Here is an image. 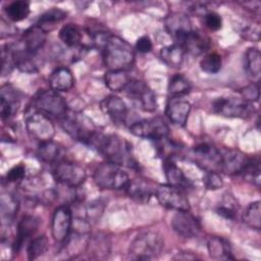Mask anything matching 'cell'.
Segmentation results:
<instances>
[{
    "label": "cell",
    "instance_id": "obj_1",
    "mask_svg": "<svg viewBox=\"0 0 261 261\" xmlns=\"http://www.w3.org/2000/svg\"><path fill=\"white\" fill-rule=\"evenodd\" d=\"M91 145H93L101 154H103L109 162L126 165L133 167L136 165L132 156L130 145L117 135H104L96 133L92 138Z\"/></svg>",
    "mask_w": 261,
    "mask_h": 261
},
{
    "label": "cell",
    "instance_id": "obj_2",
    "mask_svg": "<svg viewBox=\"0 0 261 261\" xmlns=\"http://www.w3.org/2000/svg\"><path fill=\"white\" fill-rule=\"evenodd\" d=\"M135 60L132 46L123 39L110 36L103 48V61L109 70H126Z\"/></svg>",
    "mask_w": 261,
    "mask_h": 261
},
{
    "label": "cell",
    "instance_id": "obj_3",
    "mask_svg": "<svg viewBox=\"0 0 261 261\" xmlns=\"http://www.w3.org/2000/svg\"><path fill=\"white\" fill-rule=\"evenodd\" d=\"M164 241L156 231L148 230L139 233L130 243L128 254L134 260L156 259L162 252Z\"/></svg>",
    "mask_w": 261,
    "mask_h": 261
},
{
    "label": "cell",
    "instance_id": "obj_4",
    "mask_svg": "<svg viewBox=\"0 0 261 261\" xmlns=\"http://www.w3.org/2000/svg\"><path fill=\"white\" fill-rule=\"evenodd\" d=\"M94 181L101 189L121 190L127 187L130 179L120 165L107 162L100 164L96 168L94 172Z\"/></svg>",
    "mask_w": 261,
    "mask_h": 261
},
{
    "label": "cell",
    "instance_id": "obj_5",
    "mask_svg": "<svg viewBox=\"0 0 261 261\" xmlns=\"http://www.w3.org/2000/svg\"><path fill=\"white\" fill-rule=\"evenodd\" d=\"M61 125L71 138L83 143L90 144L92 138L97 133L92 120L81 113L66 114L61 119Z\"/></svg>",
    "mask_w": 261,
    "mask_h": 261
},
{
    "label": "cell",
    "instance_id": "obj_6",
    "mask_svg": "<svg viewBox=\"0 0 261 261\" xmlns=\"http://www.w3.org/2000/svg\"><path fill=\"white\" fill-rule=\"evenodd\" d=\"M36 108L48 116L62 119L67 114L65 100L54 90H43L35 97Z\"/></svg>",
    "mask_w": 261,
    "mask_h": 261
},
{
    "label": "cell",
    "instance_id": "obj_7",
    "mask_svg": "<svg viewBox=\"0 0 261 261\" xmlns=\"http://www.w3.org/2000/svg\"><path fill=\"white\" fill-rule=\"evenodd\" d=\"M129 132L137 137L150 139L157 142L167 138L169 128L162 118L153 117L141 119L132 123L129 126Z\"/></svg>",
    "mask_w": 261,
    "mask_h": 261
},
{
    "label": "cell",
    "instance_id": "obj_8",
    "mask_svg": "<svg viewBox=\"0 0 261 261\" xmlns=\"http://www.w3.org/2000/svg\"><path fill=\"white\" fill-rule=\"evenodd\" d=\"M213 110L225 117L247 118L253 114L254 107L244 99L221 97L213 102Z\"/></svg>",
    "mask_w": 261,
    "mask_h": 261
},
{
    "label": "cell",
    "instance_id": "obj_9",
    "mask_svg": "<svg viewBox=\"0 0 261 261\" xmlns=\"http://www.w3.org/2000/svg\"><path fill=\"white\" fill-rule=\"evenodd\" d=\"M29 135L40 143L51 141L55 135V126L50 117L43 112L31 113L25 119Z\"/></svg>",
    "mask_w": 261,
    "mask_h": 261
},
{
    "label": "cell",
    "instance_id": "obj_10",
    "mask_svg": "<svg viewBox=\"0 0 261 261\" xmlns=\"http://www.w3.org/2000/svg\"><path fill=\"white\" fill-rule=\"evenodd\" d=\"M54 178L68 188H77L86 179L85 169L77 163L66 160L58 161L53 169Z\"/></svg>",
    "mask_w": 261,
    "mask_h": 261
},
{
    "label": "cell",
    "instance_id": "obj_11",
    "mask_svg": "<svg viewBox=\"0 0 261 261\" xmlns=\"http://www.w3.org/2000/svg\"><path fill=\"white\" fill-rule=\"evenodd\" d=\"M155 197L158 202L169 209L176 211H189V200L181 190L171 185H160L155 191Z\"/></svg>",
    "mask_w": 261,
    "mask_h": 261
},
{
    "label": "cell",
    "instance_id": "obj_12",
    "mask_svg": "<svg viewBox=\"0 0 261 261\" xmlns=\"http://www.w3.org/2000/svg\"><path fill=\"white\" fill-rule=\"evenodd\" d=\"M123 91L130 99L139 103L143 110L154 111L157 108L155 94L144 82L132 80Z\"/></svg>",
    "mask_w": 261,
    "mask_h": 261
},
{
    "label": "cell",
    "instance_id": "obj_13",
    "mask_svg": "<svg viewBox=\"0 0 261 261\" xmlns=\"http://www.w3.org/2000/svg\"><path fill=\"white\" fill-rule=\"evenodd\" d=\"M72 223V213L69 207L62 205L56 208L51 222L53 239L58 243H64L70 234Z\"/></svg>",
    "mask_w": 261,
    "mask_h": 261
},
{
    "label": "cell",
    "instance_id": "obj_14",
    "mask_svg": "<svg viewBox=\"0 0 261 261\" xmlns=\"http://www.w3.org/2000/svg\"><path fill=\"white\" fill-rule=\"evenodd\" d=\"M193 154H194L196 163L206 171L219 170L221 153L212 144L201 143L197 145L193 149Z\"/></svg>",
    "mask_w": 261,
    "mask_h": 261
},
{
    "label": "cell",
    "instance_id": "obj_15",
    "mask_svg": "<svg viewBox=\"0 0 261 261\" xmlns=\"http://www.w3.org/2000/svg\"><path fill=\"white\" fill-rule=\"evenodd\" d=\"M171 226L178 236L187 239L198 236L201 230L199 220L188 211H177L171 219Z\"/></svg>",
    "mask_w": 261,
    "mask_h": 261
},
{
    "label": "cell",
    "instance_id": "obj_16",
    "mask_svg": "<svg viewBox=\"0 0 261 261\" xmlns=\"http://www.w3.org/2000/svg\"><path fill=\"white\" fill-rule=\"evenodd\" d=\"M174 40L176 41V44L184 49L185 52H188L192 55H200L209 48L208 38L202 33L193 30L181 34Z\"/></svg>",
    "mask_w": 261,
    "mask_h": 261
},
{
    "label": "cell",
    "instance_id": "obj_17",
    "mask_svg": "<svg viewBox=\"0 0 261 261\" xmlns=\"http://www.w3.org/2000/svg\"><path fill=\"white\" fill-rule=\"evenodd\" d=\"M191 103L180 97H171L166 105V116L176 125H185L191 112Z\"/></svg>",
    "mask_w": 261,
    "mask_h": 261
},
{
    "label": "cell",
    "instance_id": "obj_18",
    "mask_svg": "<svg viewBox=\"0 0 261 261\" xmlns=\"http://www.w3.org/2000/svg\"><path fill=\"white\" fill-rule=\"evenodd\" d=\"M39 225L40 219L34 215H25L19 220L16 229V237L12 246L14 253H17L23 243L38 230Z\"/></svg>",
    "mask_w": 261,
    "mask_h": 261
},
{
    "label": "cell",
    "instance_id": "obj_19",
    "mask_svg": "<svg viewBox=\"0 0 261 261\" xmlns=\"http://www.w3.org/2000/svg\"><path fill=\"white\" fill-rule=\"evenodd\" d=\"M102 110L115 122H125L128 115V108L125 102L115 96L110 95L101 102Z\"/></svg>",
    "mask_w": 261,
    "mask_h": 261
},
{
    "label": "cell",
    "instance_id": "obj_20",
    "mask_svg": "<svg viewBox=\"0 0 261 261\" xmlns=\"http://www.w3.org/2000/svg\"><path fill=\"white\" fill-rule=\"evenodd\" d=\"M110 240L103 233H94L86 242V252L92 258L105 259L110 254Z\"/></svg>",
    "mask_w": 261,
    "mask_h": 261
},
{
    "label": "cell",
    "instance_id": "obj_21",
    "mask_svg": "<svg viewBox=\"0 0 261 261\" xmlns=\"http://www.w3.org/2000/svg\"><path fill=\"white\" fill-rule=\"evenodd\" d=\"M248 158L239 151L229 150L221 154L219 170L226 174H240L244 169Z\"/></svg>",
    "mask_w": 261,
    "mask_h": 261
},
{
    "label": "cell",
    "instance_id": "obj_22",
    "mask_svg": "<svg viewBox=\"0 0 261 261\" xmlns=\"http://www.w3.org/2000/svg\"><path fill=\"white\" fill-rule=\"evenodd\" d=\"M47 38V32L39 27L38 24H35L31 28H29L22 35V49L36 54L45 44Z\"/></svg>",
    "mask_w": 261,
    "mask_h": 261
},
{
    "label": "cell",
    "instance_id": "obj_23",
    "mask_svg": "<svg viewBox=\"0 0 261 261\" xmlns=\"http://www.w3.org/2000/svg\"><path fill=\"white\" fill-rule=\"evenodd\" d=\"M164 173L168 185H171L179 190H186L191 188L192 182L182 172V170L170 159L165 160L164 162Z\"/></svg>",
    "mask_w": 261,
    "mask_h": 261
},
{
    "label": "cell",
    "instance_id": "obj_24",
    "mask_svg": "<svg viewBox=\"0 0 261 261\" xmlns=\"http://www.w3.org/2000/svg\"><path fill=\"white\" fill-rule=\"evenodd\" d=\"M49 84L56 92H66L73 87L74 77L67 67H58L51 73Z\"/></svg>",
    "mask_w": 261,
    "mask_h": 261
},
{
    "label": "cell",
    "instance_id": "obj_25",
    "mask_svg": "<svg viewBox=\"0 0 261 261\" xmlns=\"http://www.w3.org/2000/svg\"><path fill=\"white\" fill-rule=\"evenodd\" d=\"M207 249L210 257L217 260L234 259L229 243L220 237H212L207 243Z\"/></svg>",
    "mask_w": 261,
    "mask_h": 261
},
{
    "label": "cell",
    "instance_id": "obj_26",
    "mask_svg": "<svg viewBox=\"0 0 261 261\" xmlns=\"http://www.w3.org/2000/svg\"><path fill=\"white\" fill-rule=\"evenodd\" d=\"M165 28L167 32L175 39L181 34L192 31L189 17L181 13H172L165 18Z\"/></svg>",
    "mask_w": 261,
    "mask_h": 261
},
{
    "label": "cell",
    "instance_id": "obj_27",
    "mask_svg": "<svg viewBox=\"0 0 261 261\" xmlns=\"http://www.w3.org/2000/svg\"><path fill=\"white\" fill-rule=\"evenodd\" d=\"M106 87L113 91H123L132 81L125 70H108L104 76Z\"/></svg>",
    "mask_w": 261,
    "mask_h": 261
},
{
    "label": "cell",
    "instance_id": "obj_28",
    "mask_svg": "<svg viewBox=\"0 0 261 261\" xmlns=\"http://www.w3.org/2000/svg\"><path fill=\"white\" fill-rule=\"evenodd\" d=\"M245 68L248 74L255 80L259 81L261 74V55L257 48H249L245 54Z\"/></svg>",
    "mask_w": 261,
    "mask_h": 261
},
{
    "label": "cell",
    "instance_id": "obj_29",
    "mask_svg": "<svg viewBox=\"0 0 261 261\" xmlns=\"http://www.w3.org/2000/svg\"><path fill=\"white\" fill-rule=\"evenodd\" d=\"M184 49L177 44L168 45L161 49L160 57L162 61L171 67H179L184 61Z\"/></svg>",
    "mask_w": 261,
    "mask_h": 261
},
{
    "label": "cell",
    "instance_id": "obj_30",
    "mask_svg": "<svg viewBox=\"0 0 261 261\" xmlns=\"http://www.w3.org/2000/svg\"><path fill=\"white\" fill-rule=\"evenodd\" d=\"M129 197L139 202H148L153 192L151 187L143 180H130L125 188Z\"/></svg>",
    "mask_w": 261,
    "mask_h": 261
},
{
    "label": "cell",
    "instance_id": "obj_31",
    "mask_svg": "<svg viewBox=\"0 0 261 261\" xmlns=\"http://www.w3.org/2000/svg\"><path fill=\"white\" fill-rule=\"evenodd\" d=\"M59 38L68 47H76L83 39L82 30L75 23H67L59 31Z\"/></svg>",
    "mask_w": 261,
    "mask_h": 261
},
{
    "label": "cell",
    "instance_id": "obj_32",
    "mask_svg": "<svg viewBox=\"0 0 261 261\" xmlns=\"http://www.w3.org/2000/svg\"><path fill=\"white\" fill-rule=\"evenodd\" d=\"M38 157L46 163H57L61 155V148L54 142H43L39 145L37 151Z\"/></svg>",
    "mask_w": 261,
    "mask_h": 261
},
{
    "label": "cell",
    "instance_id": "obj_33",
    "mask_svg": "<svg viewBox=\"0 0 261 261\" xmlns=\"http://www.w3.org/2000/svg\"><path fill=\"white\" fill-rule=\"evenodd\" d=\"M5 13L12 21H20L30 14V4L27 1H14L7 5Z\"/></svg>",
    "mask_w": 261,
    "mask_h": 261
},
{
    "label": "cell",
    "instance_id": "obj_34",
    "mask_svg": "<svg viewBox=\"0 0 261 261\" xmlns=\"http://www.w3.org/2000/svg\"><path fill=\"white\" fill-rule=\"evenodd\" d=\"M191 90L189 80L181 74H174L168 83V93L171 97H181Z\"/></svg>",
    "mask_w": 261,
    "mask_h": 261
},
{
    "label": "cell",
    "instance_id": "obj_35",
    "mask_svg": "<svg viewBox=\"0 0 261 261\" xmlns=\"http://www.w3.org/2000/svg\"><path fill=\"white\" fill-rule=\"evenodd\" d=\"M66 11L60 8H51L41 14L37 20V24L46 31L47 25H54L66 17Z\"/></svg>",
    "mask_w": 261,
    "mask_h": 261
},
{
    "label": "cell",
    "instance_id": "obj_36",
    "mask_svg": "<svg viewBox=\"0 0 261 261\" xmlns=\"http://www.w3.org/2000/svg\"><path fill=\"white\" fill-rule=\"evenodd\" d=\"M49 247V242L46 236L42 234L39 236L35 239H33L27 248V254H28V258L30 260H35L37 258H39L40 256H42Z\"/></svg>",
    "mask_w": 261,
    "mask_h": 261
},
{
    "label": "cell",
    "instance_id": "obj_37",
    "mask_svg": "<svg viewBox=\"0 0 261 261\" xmlns=\"http://www.w3.org/2000/svg\"><path fill=\"white\" fill-rule=\"evenodd\" d=\"M260 201H255L246 208L243 214V221L250 227L259 230L260 229Z\"/></svg>",
    "mask_w": 261,
    "mask_h": 261
},
{
    "label": "cell",
    "instance_id": "obj_38",
    "mask_svg": "<svg viewBox=\"0 0 261 261\" xmlns=\"http://www.w3.org/2000/svg\"><path fill=\"white\" fill-rule=\"evenodd\" d=\"M221 66H222V57L216 52L207 54L200 61L201 69L204 72L210 73V74L217 73L221 69Z\"/></svg>",
    "mask_w": 261,
    "mask_h": 261
},
{
    "label": "cell",
    "instance_id": "obj_39",
    "mask_svg": "<svg viewBox=\"0 0 261 261\" xmlns=\"http://www.w3.org/2000/svg\"><path fill=\"white\" fill-rule=\"evenodd\" d=\"M246 178L251 179L257 187L260 182V162L255 158H248L244 169L241 172Z\"/></svg>",
    "mask_w": 261,
    "mask_h": 261
},
{
    "label": "cell",
    "instance_id": "obj_40",
    "mask_svg": "<svg viewBox=\"0 0 261 261\" xmlns=\"http://www.w3.org/2000/svg\"><path fill=\"white\" fill-rule=\"evenodd\" d=\"M18 209V203L16 199L11 195H2L1 197V211L3 218L12 219Z\"/></svg>",
    "mask_w": 261,
    "mask_h": 261
},
{
    "label": "cell",
    "instance_id": "obj_41",
    "mask_svg": "<svg viewBox=\"0 0 261 261\" xmlns=\"http://www.w3.org/2000/svg\"><path fill=\"white\" fill-rule=\"evenodd\" d=\"M237 202L231 196H225L223 198V202L217 207V213L226 219H234L236 210H237Z\"/></svg>",
    "mask_w": 261,
    "mask_h": 261
},
{
    "label": "cell",
    "instance_id": "obj_42",
    "mask_svg": "<svg viewBox=\"0 0 261 261\" xmlns=\"http://www.w3.org/2000/svg\"><path fill=\"white\" fill-rule=\"evenodd\" d=\"M105 208V203L101 201H94L89 203L86 208V215L89 221L98 220L99 217L102 215Z\"/></svg>",
    "mask_w": 261,
    "mask_h": 261
},
{
    "label": "cell",
    "instance_id": "obj_43",
    "mask_svg": "<svg viewBox=\"0 0 261 261\" xmlns=\"http://www.w3.org/2000/svg\"><path fill=\"white\" fill-rule=\"evenodd\" d=\"M203 181L209 190H217L223 185L221 176L216 171H206Z\"/></svg>",
    "mask_w": 261,
    "mask_h": 261
},
{
    "label": "cell",
    "instance_id": "obj_44",
    "mask_svg": "<svg viewBox=\"0 0 261 261\" xmlns=\"http://www.w3.org/2000/svg\"><path fill=\"white\" fill-rule=\"evenodd\" d=\"M204 23L209 30L218 31L222 27V18L218 13L214 11H209L204 14Z\"/></svg>",
    "mask_w": 261,
    "mask_h": 261
},
{
    "label": "cell",
    "instance_id": "obj_45",
    "mask_svg": "<svg viewBox=\"0 0 261 261\" xmlns=\"http://www.w3.org/2000/svg\"><path fill=\"white\" fill-rule=\"evenodd\" d=\"M241 94L243 96V99L247 102H255L259 99V86L258 83L251 84L241 90Z\"/></svg>",
    "mask_w": 261,
    "mask_h": 261
},
{
    "label": "cell",
    "instance_id": "obj_46",
    "mask_svg": "<svg viewBox=\"0 0 261 261\" xmlns=\"http://www.w3.org/2000/svg\"><path fill=\"white\" fill-rule=\"evenodd\" d=\"M25 175V167L22 164H18L13 166L6 174V179L8 181H18L22 179Z\"/></svg>",
    "mask_w": 261,
    "mask_h": 261
},
{
    "label": "cell",
    "instance_id": "obj_47",
    "mask_svg": "<svg viewBox=\"0 0 261 261\" xmlns=\"http://www.w3.org/2000/svg\"><path fill=\"white\" fill-rule=\"evenodd\" d=\"M152 47H153L152 41L148 36H143L139 38L136 43V49L140 53H148L152 50Z\"/></svg>",
    "mask_w": 261,
    "mask_h": 261
},
{
    "label": "cell",
    "instance_id": "obj_48",
    "mask_svg": "<svg viewBox=\"0 0 261 261\" xmlns=\"http://www.w3.org/2000/svg\"><path fill=\"white\" fill-rule=\"evenodd\" d=\"M242 36L246 40L257 42L260 39V30L256 27H247L242 31Z\"/></svg>",
    "mask_w": 261,
    "mask_h": 261
},
{
    "label": "cell",
    "instance_id": "obj_49",
    "mask_svg": "<svg viewBox=\"0 0 261 261\" xmlns=\"http://www.w3.org/2000/svg\"><path fill=\"white\" fill-rule=\"evenodd\" d=\"M14 104L10 103L9 101H7L6 99L1 97V105H0V109H1V117L4 118H8L12 115L13 111H14Z\"/></svg>",
    "mask_w": 261,
    "mask_h": 261
},
{
    "label": "cell",
    "instance_id": "obj_50",
    "mask_svg": "<svg viewBox=\"0 0 261 261\" xmlns=\"http://www.w3.org/2000/svg\"><path fill=\"white\" fill-rule=\"evenodd\" d=\"M190 254L191 253H189L187 256H182V255H180L178 253L177 256L174 257V259H188V260H190V259H197V256H193V255H190Z\"/></svg>",
    "mask_w": 261,
    "mask_h": 261
}]
</instances>
